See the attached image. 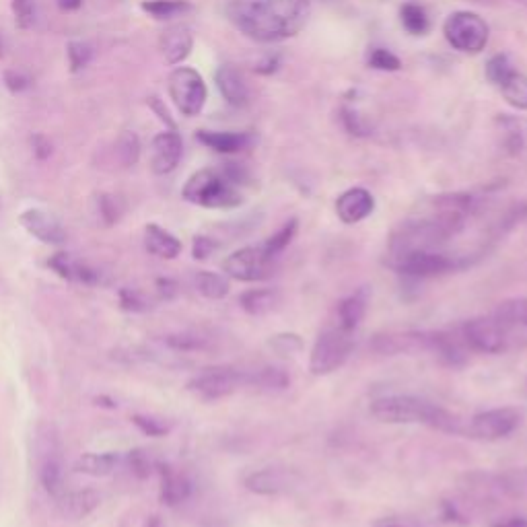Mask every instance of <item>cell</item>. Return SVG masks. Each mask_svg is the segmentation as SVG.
<instances>
[{"label":"cell","mask_w":527,"mask_h":527,"mask_svg":"<svg viewBox=\"0 0 527 527\" xmlns=\"http://www.w3.org/2000/svg\"><path fill=\"white\" fill-rule=\"evenodd\" d=\"M225 15L245 38L276 44L295 38L311 17L309 0H229Z\"/></svg>","instance_id":"1"},{"label":"cell","mask_w":527,"mask_h":527,"mask_svg":"<svg viewBox=\"0 0 527 527\" xmlns=\"http://www.w3.org/2000/svg\"><path fill=\"white\" fill-rule=\"evenodd\" d=\"M371 416L390 425H427L431 429L464 435L466 429L458 416H453L445 408L431 404L416 396H383L371 402Z\"/></svg>","instance_id":"2"},{"label":"cell","mask_w":527,"mask_h":527,"mask_svg":"<svg viewBox=\"0 0 527 527\" xmlns=\"http://www.w3.org/2000/svg\"><path fill=\"white\" fill-rule=\"evenodd\" d=\"M182 196L202 208H235L243 202L237 182L215 169H200L190 175Z\"/></svg>","instance_id":"3"},{"label":"cell","mask_w":527,"mask_h":527,"mask_svg":"<svg viewBox=\"0 0 527 527\" xmlns=\"http://www.w3.org/2000/svg\"><path fill=\"white\" fill-rule=\"evenodd\" d=\"M353 348H355L353 332L342 330L340 326L324 330L311 348L309 371L318 377L334 373L346 363L350 353H353Z\"/></svg>","instance_id":"4"},{"label":"cell","mask_w":527,"mask_h":527,"mask_svg":"<svg viewBox=\"0 0 527 527\" xmlns=\"http://www.w3.org/2000/svg\"><path fill=\"white\" fill-rule=\"evenodd\" d=\"M241 388H252V371L233 367H210L188 381V390L198 398L213 402L227 398Z\"/></svg>","instance_id":"5"},{"label":"cell","mask_w":527,"mask_h":527,"mask_svg":"<svg viewBox=\"0 0 527 527\" xmlns=\"http://www.w3.org/2000/svg\"><path fill=\"white\" fill-rule=\"evenodd\" d=\"M443 33L449 46L462 54H480L490 38L486 21L470 11L451 13L443 25Z\"/></svg>","instance_id":"6"},{"label":"cell","mask_w":527,"mask_h":527,"mask_svg":"<svg viewBox=\"0 0 527 527\" xmlns=\"http://www.w3.org/2000/svg\"><path fill=\"white\" fill-rule=\"evenodd\" d=\"M169 97L178 112L186 118H194L202 112L208 91L198 70L190 66H178L167 79Z\"/></svg>","instance_id":"7"},{"label":"cell","mask_w":527,"mask_h":527,"mask_svg":"<svg viewBox=\"0 0 527 527\" xmlns=\"http://www.w3.org/2000/svg\"><path fill=\"white\" fill-rule=\"evenodd\" d=\"M274 256L268 254V250L262 245H248L241 248L225 258L223 270L227 276L241 280V283H256V280H264L274 270Z\"/></svg>","instance_id":"8"},{"label":"cell","mask_w":527,"mask_h":527,"mask_svg":"<svg viewBox=\"0 0 527 527\" xmlns=\"http://www.w3.org/2000/svg\"><path fill=\"white\" fill-rule=\"evenodd\" d=\"M390 266L404 276L429 278V276H439V274L451 272V270L460 268L464 264H460L451 256L439 254L435 250H414V252H406L400 256H392Z\"/></svg>","instance_id":"9"},{"label":"cell","mask_w":527,"mask_h":527,"mask_svg":"<svg viewBox=\"0 0 527 527\" xmlns=\"http://www.w3.org/2000/svg\"><path fill=\"white\" fill-rule=\"evenodd\" d=\"M464 342L484 355H501L509 344L505 324L497 318H476L462 326Z\"/></svg>","instance_id":"10"},{"label":"cell","mask_w":527,"mask_h":527,"mask_svg":"<svg viewBox=\"0 0 527 527\" xmlns=\"http://www.w3.org/2000/svg\"><path fill=\"white\" fill-rule=\"evenodd\" d=\"M521 423V412L517 408H495L476 414L466 429L468 435L482 441H499L509 437Z\"/></svg>","instance_id":"11"},{"label":"cell","mask_w":527,"mask_h":527,"mask_svg":"<svg viewBox=\"0 0 527 527\" xmlns=\"http://www.w3.org/2000/svg\"><path fill=\"white\" fill-rule=\"evenodd\" d=\"M21 227L38 241L46 245H62L66 241V231L62 223L44 208H27L19 215Z\"/></svg>","instance_id":"12"},{"label":"cell","mask_w":527,"mask_h":527,"mask_svg":"<svg viewBox=\"0 0 527 527\" xmlns=\"http://www.w3.org/2000/svg\"><path fill=\"white\" fill-rule=\"evenodd\" d=\"M184 155L182 136L175 130L159 132L151 145V169L157 175H167L180 165Z\"/></svg>","instance_id":"13"},{"label":"cell","mask_w":527,"mask_h":527,"mask_svg":"<svg viewBox=\"0 0 527 527\" xmlns=\"http://www.w3.org/2000/svg\"><path fill=\"white\" fill-rule=\"evenodd\" d=\"M48 268H52L62 280H68V283H79L87 287H97L103 283L101 272L93 268L91 264L77 260L66 252H58L48 260Z\"/></svg>","instance_id":"14"},{"label":"cell","mask_w":527,"mask_h":527,"mask_svg":"<svg viewBox=\"0 0 527 527\" xmlns=\"http://www.w3.org/2000/svg\"><path fill=\"white\" fill-rule=\"evenodd\" d=\"M297 474L289 472V470H278V468H266V470H258L254 474H250L245 478V488L250 490V493L256 495H283L289 493L297 486Z\"/></svg>","instance_id":"15"},{"label":"cell","mask_w":527,"mask_h":527,"mask_svg":"<svg viewBox=\"0 0 527 527\" xmlns=\"http://www.w3.org/2000/svg\"><path fill=\"white\" fill-rule=\"evenodd\" d=\"M371 348L379 355H412L418 350H429V332H406V334H381L375 336Z\"/></svg>","instance_id":"16"},{"label":"cell","mask_w":527,"mask_h":527,"mask_svg":"<svg viewBox=\"0 0 527 527\" xmlns=\"http://www.w3.org/2000/svg\"><path fill=\"white\" fill-rule=\"evenodd\" d=\"M375 210V198L365 188H350L336 200V215L344 225H355Z\"/></svg>","instance_id":"17"},{"label":"cell","mask_w":527,"mask_h":527,"mask_svg":"<svg viewBox=\"0 0 527 527\" xmlns=\"http://www.w3.org/2000/svg\"><path fill=\"white\" fill-rule=\"evenodd\" d=\"M161 486H159V499L167 507H178L186 503L192 495V480L167 464H157Z\"/></svg>","instance_id":"18"},{"label":"cell","mask_w":527,"mask_h":527,"mask_svg":"<svg viewBox=\"0 0 527 527\" xmlns=\"http://www.w3.org/2000/svg\"><path fill=\"white\" fill-rule=\"evenodd\" d=\"M194 48V35L188 25H171L159 38V50L167 64H182Z\"/></svg>","instance_id":"19"},{"label":"cell","mask_w":527,"mask_h":527,"mask_svg":"<svg viewBox=\"0 0 527 527\" xmlns=\"http://www.w3.org/2000/svg\"><path fill=\"white\" fill-rule=\"evenodd\" d=\"M215 81H217L219 93L223 95V99L229 105H233V108H243V105H248L250 89H248V85H245L241 73L235 66H231V64L219 66Z\"/></svg>","instance_id":"20"},{"label":"cell","mask_w":527,"mask_h":527,"mask_svg":"<svg viewBox=\"0 0 527 527\" xmlns=\"http://www.w3.org/2000/svg\"><path fill=\"white\" fill-rule=\"evenodd\" d=\"M101 503V497L97 490L93 488H83V490H73V493H64L58 497V509L60 515L66 519H85L91 515Z\"/></svg>","instance_id":"21"},{"label":"cell","mask_w":527,"mask_h":527,"mask_svg":"<svg viewBox=\"0 0 527 527\" xmlns=\"http://www.w3.org/2000/svg\"><path fill=\"white\" fill-rule=\"evenodd\" d=\"M145 248L151 256L163 258V260H175L182 254V241L169 233L167 229L149 223L145 227Z\"/></svg>","instance_id":"22"},{"label":"cell","mask_w":527,"mask_h":527,"mask_svg":"<svg viewBox=\"0 0 527 527\" xmlns=\"http://www.w3.org/2000/svg\"><path fill=\"white\" fill-rule=\"evenodd\" d=\"M40 480L42 486L46 488V493L50 497H60L66 493L64 488V462H62V455L60 451H56L52 445L46 451L42 466H40Z\"/></svg>","instance_id":"23"},{"label":"cell","mask_w":527,"mask_h":527,"mask_svg":"<svg viewBox=\"0 0 527 527\" xmlns=\"http://www.w3.org/2000/svg\"><path fill=\"white\" fill-rule=\"evenodd\" d=\"M429 353L439 357L449 367H460L466 363V350L462 342L443 332H429Z\"/></svg>","instance_id":"24"},{"label":"cell","mask_w":527,"mask_h":527,"mask_svg":"<svg viewBox=\"0 0 527 527\" xmlns=\"http://www.w3.org/2000/svg\"><path fill=\"white\" fill-rule=\"evenodd\" d=\"M120 453L116 451H105V453H83L81 458L75 462V472L87 474L93 478L110 476L118 464H120Z\"/></svg>","instance_id":"25"},{"label":"cell","mask_w":527,"mask_h":527,"mask_svg":"<svg viewBox=\"0 0 527 527\" xmlns=\"http://www.w3.org/2000/svg\"><path fill=\"white\" fill-rule=\"evenodd\" d=\"M198 140L208 149H213L223 155L239 153L241 149H245V145L250 143V138L241 132H210V130H200Z\"/></svg>","instance_id":"26"},{"label":"cell","mask_w":527,"mask_h":527,"mask_svg":"<svg viewBox=\"0 0 527 527\" xmlns=\"http://www.w3.org/2000/svg\"><path fill=\"white\" fill-rule=\"evenodd\" d=\"M365 313H367V291H359V293L340 301V305H338L340 324L338 326L342 330L355 332L361 326V322L365 320Z\"/></svg>","instance_id":"27"},{"label":"cell","mask_w":527,"mask_h":527,"mask_svg":"<svg viewBox=\"0 0 527 527\" xmlns=\"http://www.w3.org/2000/svg\"><path fill=\"white\" fill-rule=\"evenodd\" d=\"M278 303L280 295L274 289H252L239 295V307L254 318H262V315L274 311Z\"/></svg>","instance_id":"28"},{"label":"cell","mask_w":527,"mask_h":527,"mask_svg":"<svg viewBox=\"0 0 527 527\" xmlns=\"http://www.w3.org/2000/svg\"><path fill=\"white\" fill-rule=\"evenodd\" d=\"M503 93V99L515 110L525 112L527 110V77L517 73L513 68L511 73L497 85Z\"/></svg>","instance_id":"29"},{"label":"cell","mask_w":527,"mask_h":527,"mask_svg":"<svg viewBox=\"0 0 527 527\" xmlns=\"http://www.w3.org/2000/svg\"><path fill=\"white\" fill-rule=\"evenodd\" d=\"M194 287H196V291L202 297L215 299V301L227 297L229 295V289H231L229 287V280L223 274H219V272H208V270H202V272L196 274Z\"/></svg>","instance_id":"30"},{"label":"cell","mask_w":527,"mask_h":527,"mask_svg":"<svg viewBox=\"0 0 527 527\" xmlns=\"http://www.w3.org/2000/svg\"><path fill=\"white\" fill-rule=\"evenodd\" d=\"M495 318L505 326H527V297H515L499 303Z\"/></svg>","instance_id":"31"},{"label":"cell","mask_w":527,"mask_h":527,"mask_svg":"<svg viewBox=\"0 0 527 527\" xmlns=\"http://www.w3.org/2000/svg\"><path fill=\"white\" fill-rule=\"evenodd\" d=\"M289 375L283 369L276 367H264L260 371H252V388H260L266 392H276V390H285L289 388Z\"/></svg>","instance_id":"32"},{"label":"cell","mask_w":527,"mask_h":527,"mask_svg":"<svg viewBox=\"0 0 527 527\" xmlns=\"http://www.w3.org/2000/svg\"><path fill=\"white\" fill-rule=\"evenodd\" d=\"M140 9L155 19H171L175 15L190 11L192 5L186 3V0H145Z\"/></svg>","instance_id":"33"},{"label":"cell","mask_w":527,"mask_h":527,"mask_svg":"<svg viewBox=\"0 0 527 527\" xmlns=\"http://www.w3.org/2000/svg\"><path fill=\"white\" fill-rule=\"evenodd\" d=\"M124 462H126L128 470L132 472V476H136L138 480H147L153 474V470L157 468V464L153 462V458L145 449H130L124 455Z\"/></svg>","instance_id":"34"},{"label":"cell","mask_w":527,"mask_h":527,"mask_svg":"<svg viewBox=\"0 0 527 527\" xmlns=\"http://www.w3.org/2000/svg\"><path fill=\"white\" fill-rule=\"evenodd\" d=\"M402 25L412 33V35H423L429 29V17L423 7L418 5H404L402 7Z\"/></svg>","instance_id":"35"},{"label":"cell","mask_w":527,"mask_h":527,"mask_svg":"<svg viewBox=\"0 0 527 527\" xmlns=\"http://www.w3.org/2000/svg\"><path fill=\"white\" fill-rule=\"evenodd\" d=\"M295 233H297V221L293 219V221H289L283 229H278V231H276V233L264 243V248L268 250L270 256L278 258L280 254H283V252L289 248V243L293 241Z\"/></svg>","instance_id":"36"},{"label":"cell","mask_w":527,"mask_h":527,"mask_svg":"<svg viewBox=\"0 0 527 527\" xmlns=\"http://www.w3.org/2000/svg\"><path fill=\"white\" fill-rule=\"evenodd\" d=\"M66 56H68L70 70H73V73H81V70L87 68L93 58V48L87 42H70L66 46Z\"/></svg>","instance_id":"37"},{"label":"cell","mask_w":527,"mask_h":527,"mask_svg":"<svg viewBox=\"0 0 527 527\" xmlns=\"http://www.w3.org/2000/svg\"><path fill=\"white\" fill-rule=\"evenodd\" d=\"M116 151H118V157H120L124 167L136 165V161L140 157V140H138V136L134 132H124L120 136V140H118Z\"/></svg>","instance_id":"38"},{"label":"cell","mask_w":527,"mask_h":527,"mask_svg":"<svg viewBox=\"0 0 527 527\" xmlns=\"http://www.w3.org/2000/svg\"><path fill=\"white\" fill-rule=\"evenodd\" d=\"M165 344L173 350H180V353H196V350L208 348L206 338L196 334H171L165 338Z\"/></svg>","instance_id":"39"},{"label":"cell","mask_w":527,"mask_h":527,"mask_svg":"<svg viewBox=\"0 0 527 527\" xmlns=\"http://www.w3.org/2000/svg\"><path fill=\"white\" fill-rule=\"evenodd\" d=\"M11 9H13L15 23L19 29L33 27L35 19H38V7H35V0H13Z\"/></svg>","instance_id":"40"},{"label":"cell","mask_w":527,"mask_h":527,"mask_svg":"<svg viewBox=\"0 0 527 527\" xmlns=\"http://www.w3.org/2000/svg\"><path fill=\"white\" fill-rule=\"evenodd\" d=\"M132 425L147 437H165L169 433V425L163 423L159 418L145 416V414H134Z\"/></svg>","instance_id":"41"},{"label":"cell","mask_w":527,"mask_h":527,"mask_svg":"<svg viewBox=\"0 0 527 527\" xmlns=\"http://www.w3.org/2000/svg\"><path fill=\"white\" fill-rule=\"evenodd\" d=\"M120 307L130 313H145L151 309V301L136 289H120Z\"/></svg>","instance_id":"42"},{"label":"cell","mask_w":527,"mask_h":527,"mask_svg":"<svg viewBox=\"0 0 527 527\" xmlns=\"http://www.w3.org/2000/svg\"><path fill=\"white\" fill-rule=\"evenodd\" d=\"M122 204L116 196H110V194H103L99 198V215L103 219L105 225H116L120 219H122Z\"/></svg>","instance_id":"43"},{"label":"cell","mask_w":527,"mask_h":527,"mask_svg":"<svg viewBox=\"0 0 527 527\" xmlns=\"http://www.w3.org/2000/svg\"><path fill=\"white\" fill-rule=\"evenodd\" d=\"M511 70H513V66H511L509 58L503 56V54H499V56H493V58L488 60V64H486V77H488V81L493 83V85H499L511 73Z\"/></svg>","instance_id":"44"},{"label":"cell","mask_w":527,"mask_h":527,"mask_svg":"<svg viewBox=\"0 0 527 527\" xmlns=\"http://www.w3.org/2000/svg\"><path fill=\"white\" fill-rule=\"evenodd\" d=\"M270 346L276 350L278 355L283 357H291L303 348V340L297 334H278L270 340Z\"/></svg>","instance_id":"45"},{"label":"cell","mask_w":527,"mask_h":527,"mask_svg":"<svg viewBox=\"0 0 527 527\" xmlns=\"http://www.w3.org/2000/svg\"><path fill=\"white\" fill-rule=\"evenodd\" d=\"M369 64L379 70H398L400 68V58L394 56L390 50L375 48L369 56Z\"/></svg>","instance_id":"46"},{"label":"cell","mask_w":527,"mask_h":527,"mask_svg":"<svg viewBox=\"0 0 527 527\" xmlns=\"http://www.w3.org/2000/svg\"><path fill=\"white\" fill-rule=\"evenodd\" d=\"M217 250V243L215 239H210L206 235H198L194 237V248H192V254L196 260H206L210 254H213Z\"/></svg>","instance_id":"47"},{"label":"cell","mask_w":527,"mask_h":527,"mask_svg":"<svg viewBox=\"0 0 527 527\" xmlns=\"http://www.w3.org/2000/svg\"><path fill=\"white\" fill-rule=\"evenodd\" d=\"M31 147H33V155L38 157L40 161H46L52 155V145L44 134H35L31 138Z\"/></svg>","instance_id":"48"},{"label":"cell","mask_w":527,"mask_h":527,"mask_svg":"<svg viewBox=\"0 0 527 527\" xmlns=\"http://www.w3.org/2000/svg\"><path fill=\"white\" fill-rule=\"evenodd\" d=\"M5 85L13 91V93H21L29 87V79L23 73H17V70H7L5 73Z\"/></svg>","instance_id":"49"},{"label":"cell","mask_w":527,"mask_h":527,"mask_svg":"<svg viewBox=\"0 0 527 527\" xmlns=\"http://www.w3.org/2000/svg\"><path fill=\"white\" fill-rule=\"evenodd\" d=\"M157 293L161 299L169 301L178 295V283H175V280H171V278H157Z\"/></svg>","instance_id":"50"},{"label":"cell","mask_w":527,"mask_h":527,"mask_svg":"<svg viewBox=\"0 0 527 527\" xmlns=\"http://www.w3.org/2000/svg\"><path fill=\"white\" fill-rule=\"evenodd\" d=\"M373 527H414V523L402 517H385V519H379Z\"/></svg>","instance_id":"51"},{"label":"cell","mask_w":527,"mask_h":527,"mask_svg":"<svg viewBox=\"0 0 527 527\" xmlns=\"http://www.w3.org/2000/svg\"><path fill=\"white\" fill-rule=\"evenodd\" d=\"M493 527H527V517H509L495 523Z\"/></svg>","instance_id":"52"},{"label":"cell","mask_w":527,"mask_h":527,"mask_svg":"<svg viewBox=\"0 0 527 527\" xmlns=\"http://www.w3.org/2000/svg\"><path fill=\"white\" fill-rule=\"evenodd\" d=\"M83 5V0H58V7L62 11H77Z\"/></svg>","instance_id":"53"},{"label":"cell","mask_w":527,"mask_h":527,"mask_svg":"<svg viewBox=\"0 0 527 527\" xmlns=\"http://www.w3.org/2000/svg\"><path fill=\"white\" fill-rule=\"evenodd\" d=\"M145 527H165V525H163V521H161V517H157V515H153V517H149V519H147V523H145Z\"/></svg>","instance_id":"54"},{"label":"cell","mask_w":527,"mask_h":527,"mask_svg":"<svg viewBox=\"0 0 527 527\" xmlns=\"http://www.w3.org/2000/svg\"><path fill=\"white\" fill-rule=\"evenodd\" d=\"M0 56H3V40H0Z\"/></svg>","instance_id":"55"}]
</instances>
